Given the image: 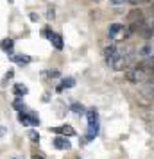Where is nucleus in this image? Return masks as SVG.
I'll return each mask as SVG.
<instances>
[{
	"label": "nucleus",
	"instance_id": "27",
	"mask_svg": "<svg viewBox=\"0 0 154 159\" xmlns=\"http://www.w3.org/2000/svg\"><path fill=\"white\" fill-rule=\"evenodd\" d=\"M152 9H154V6H152Z\"/></svg>",
	"mask_w": 154,
	"mask_h": 159
},
{
	"label": "nucleus",
	"instance_id": "22",
	"mask_svg": "<svg viewBox=\"0 0 154 159\" xmlns=\"http://www.w3.org/2000/svg\"><path fill=\"white\" fill-rule=\"evenodd\" d=\"M127 2H131V4H145L149 0H127Z\"/></svg>",
	"mask_w": 154,
	"mask_h": 159
},
{
	"label": "nucleus",
	"instance_id": "14",
	"mask_svg": "<svg viewBox=\"0 0 154 159\" xmlns=\"http://www.w3.org/2000/svg\"><path fill=\"white\" fill-rule=\"evenodd\" d=\"M13 107H15L16 111H20V113H25V109H27L25 107V104L22 102V98H16V100L13 102Z\"/></svg>",
	"mask_w": 154,
	"mask_h": 159
},
{
	"label": "nucleus",
	"instance_id": "6",
	"mask_svg": "<svg viewBox=\"0 0 154 159\" xmlns=\"http://www.w3.org/2000/svg\"><path fill=\"white\" fill-rule=\"evenodd\" d=\"M52 132H56V134H65V136H73L75 134V130H73V127H70V125H61V127H52Z\"/></svg>",
	"mask_w": 154,
	"mask_h": 159
},
{
	"label": "nucleus",
	"instance_id": "8",
	"mask_svg": "<svg viewBox=\"0 0 154 159\" xmlns=\"http://www.w3.org/2000/svg\"><path fill=\"white\" fill-rule=\"evenodd\" d=\"M75 86V79H72V77H66V79L61 80V84L58 86V91H63L65 88H73Z\"/></svg>",
	"mask_w": 154,
	"mask_h": 159
},
{
	"label": "nucleus",
	"instance_id": "2",
	"mask_svg": "<svg viewBox=\"0 0 154 159\" xmlns=\"http://www.w3.org/2000/svg\"><path fill=\"white\" fill-rule=\"evenodd\" d=\"M147 70L143 68L142 65L138 66H134V68H131V70H127L125 72V77H127V80L129 82H142V80H145L147 79Z\"/></svg>",
	"mask_w": 154,
	"mask_h": 159
},
{
	"label": "nucleus",
	"instance_id": "5",
	"mask_svg": "<svg viewBox=\"0 0 154 159\" xmlns=\"http://www.w3.org/2000/svg\"><path fill=\"white\" fill-rule=\"evenodd\" d=\"M54 147L59 148V150H70L72 145H70V141L65 136H58V138H54Z\"/></svg>",
	"mask_w": 154,
	"mask_h": 159
},
{
	"label": "nucleus",
	"instance_id": "23",
	"mask_svg": "<svg viewBox=\"0 0 154 159\" xmlns=\"http://www.w3.org/2000/svg\"><path fill=\"white\" fill-rule=\"evenodd\" d=\"M32 159H45V156H41V154H34Z\"/></svg>",
	"mask_w": 154,
	"mask_h": 159
},
{
	"label": "nucleus",
	"instance_id": "13",
	"mask_svg": "<svg viewBox=\"0 0 154 159\" xmlns=\"http://www.w3.org/2000/svg\"><path fill=\"white\" fill-rule=\"evenodd\" d=\"M18 120H20V123H22V125H32L29 113H20V115H18Z\"/></svg>",
	"mask_w": 154,
	"mask_h": 159
},
{
	"label": "nucleus",
	"instance_id": "17",
	"mask_svg": "<svg viewBox=\"0 0 154 159\" xmlns=\"http://www.w3.org/2000/svg\"><path fill=\"white\" fill-rule=\"evenodd\" d=\"M72 111L73 113H84V107L79 106V104H72Z\"/></svg>",
	"mask_w": 154,
	"mask_h": 159
},
{
	"label": "nucleus",
	"instance_id": "12",
	"mask_svg": "<svg viewBox=\"0 0 154 159\" xmlns=\"http://www.w3.org/2000/svg\"><path fill=\"white\" fill-rule=\"evenodd\" d=\"M86 116H88V125H91V123H99V115H97L95 109H90L88 113H86Z\"/></svg>",
	"mask_w": 154,
	"mask_h": 159
},
{
	"label": "nucleus",
	"instance_id": "9",
	"mask_svg": "<svg viewBox=\"0 0 154 159\" xmlns=\"http://www.w3.org/2000/svg\"><path fill=\"white\" fill-rule=\"evenodd\" d=\"M124 29V27H122V25H120V23H111L110 25V29H108V36L110 38H115L118 34V32H120V30Z\"/></svg>",
	"mask_w": 154,
	"mask_h": 159
},
{
	"label": "nucleus",
	"instance_id": "1",
	"mask_svg": "<svg viewBox=\"0 0 154 159\" xmlns=\"http://www.w3.org/2000/svg\"><path fill=\"white\" fill-rule=\"evenodd\" d=\"M131 57H133V50L131 48H122V47H118L117 54L113 56V59L108 61V65H110L115 72H122V70H125V68L129 66Z\"/></svg>",
	"mask_w": 154,
	"mask_h": 159
},
{
	"label": "nucleus",
	"instance_id": "19",
	"mask_svg": "<svg viewBox=\"0 0 154 159\" xmlns=\"http://www.w3.org/2000/svg\"><path fill=\"white\" fill-rule=\"evenodd\" d=\"M54 9H49V11H47V18H49V20H54Z\"/></svg>",
	"mask_w": 154,
	"mask_h": 159
},
{
	"label": "nucleus",
	"instance_id": "25",
	"mask_svg": "<svg viewBox=\"0 0 154 159\" xmlns=\"http://www.w3.org/2000/svg\"><path fill=\"white\" fill-rule=\"evenodd\" d=\"M4 134H6V129H4V127H0V138L4 136Z\"/></svg>",
	"mask_w": 154,
	"mask_h": 159
},
{
	"label": "nucleus",
	"instance_id": "24",
	"mask_svg": "<svg viewBox=\"0 0 154 159\" xmlns=\"http://www.w3.org/2000/svg\"><path fill=\"white\" fill-rule=\"evenodd\" d=\"M30 20H32V22H36V20H38V16H36V13H30Z\"/></svg>",
	"mask_w": 154,
	"mask_h": 159
},
{
	"label": "nucleus",
	"instance_id": "21",
	"mask_svg": "<svg viewBox=\"0 0 154 159\" xmlns=\"http://www.w3.org/2000/svg\"><path fill=\"white\" fill-rule=\"evenodd\" d=\"M13 75H15V72H13V70H9V72L6 73V77H4V82H6V80H7V79H11Z\"/></svg>",
	"mask_w": 154,
	"mask_h": 159
},
{
	"label": "nucleus",
	"instance_id": "3",
	"mask_svg": "<svg viewBox=\"0 0 154 159\" xmlns=\"http://www.w3.org/2000/svg\"><path fill=\"white\" fill-rule=\"evenodd\" d=\"M127 20L131 23V32H136L140 29V25L145 22V15L140 9H133L131 13H129V16H127Z\"/></svg>",
	"mask_w": 154,
	"mask_h": 159
},
{
	"label": "nucleus",
	"instance_id": "18",
	"mask_svg": "<svg viewBox=\"0 0 154 159\" xmlns=\"http://www.w3.org/2000/svg\"><path fill=\"white\" fill-rule=\"evenodd\" d=\"M47 75H49V77H59V72H58V70H49Z\"/></svg>",
	"mask_w": 154,
	"mask_h": 159
},
{
	"label": "nucleus",
	"instance_id": "7",
	"mask_svg": "<svg viewBox=\"0 0 154 159\" xmlns=\"http://www.w3.org/2000/svg\"><path fill=\"white\" fill-rule=\"evenodd\" d=\"M13 47H15V41H13V39H11V38H6V39H2V41H0V48H2V50L4 52H13Z\"/></svg>",
	"mask_w": 154,
	"mask_h": 159
},
{
	"label": "nucleus",
	"instance_id": "26",
	"mask_svg": "<svg viewBox=\"0 0 154 159\" xmlns=\"http://www.w3.org/2000/svg\"><path fill=\"white\" fill-rule=\"evenodd\" d=\"M93 2H100V0H93Z\"/></svg>",
	"mask_w": 154,
	"mask_h": 159
},
{
	"label": "nucleus",
	"instance_id": "10",
	"mask_svg": "<svg viewBox=\"0 0 154 159\" xmlns=\"http://www.w3.org/2000/svg\"><path fill=\"white\" fill-rule=\"evenodd\" d=\"M13 91H15V95L18 97V98H20V97H23V95H27V93H29L27 86H23V84H15Z\"/></svg>",
	"mask_w": 154,
	"mask_h": 159
},
{
	"label": "nucleus",
	"instance_id": "11",
	"mask_svg": "<svg viewBox=\"0 0 154 159\" xmlns=\"http://www.w3.org/2000/svg\"><path fill=\"white\" fill-rule=\"evenodd\" d=\"M11 61H13V63H16V65H29L30 57H29V56H13V57H11Z\"/></svg>",
	"mask_w": 154,
	"mask_h": 159
},
{
	"label": "nucleus",
	"instance_id": "20",
	"mask_svg": "<svg viewBox=\"0 0 154 159\" xmlns=\"http://www.w3.org/2000/svg\"><path fill=\"white\" fill-rule=\"evenodd\" d=\"M110 2L113 4V6H120V4H125L127 0H110Z\"/></svg>",
	"mask_w": 154,
	"mask_h": 159
},
{
	"label": "nucleus",
	"instance_id": "16",
	"mask_svg": "<svg viewBox=\"0 0 154 159\" xmlns=\"http://www.w3.org/2000/svg\"><path fill=\"white\" fill-rule=\"evenodd\" d=\"M29 138H30V141H34V143H38V141H40V134H38L36 130H30Z\"/></svg>",
	"mask_w": 154,
	"mask_h": 159
},
{
	"label": "nucleus",
	"instance_id": "4",
	"mask_svg": "<svg viewBox=\"0 0 154 159\" xmlns=\"http://www.w3.org/2000/svg\"><path fill=\"white\" fill-rule=\"evenodd\" d=\"M43 36H45V38H49V39L52 41V45H54V47H56L58 50H61V48H63V38L59 36V34H56V32H52L50 29H45Z\"/></svg>",
	"mask_w": 154,
	"mask_h": 159
},
{
	"label": "nucleus",
	"instance_id": "15",
	"mask_svg": "<svg viewBox=\"0 0 154 159\" xmlns=\"http://www.w3.org/2000/svg\"><path fill=\"white\" fill-rule=\"evenodd\" d=\"M140 56H143V57H151V56H152V48H151V45H145V47L140 50Z\"/></svg>",
	"mask_w": 154,
	"mask_h": 159
}]
</instances>
